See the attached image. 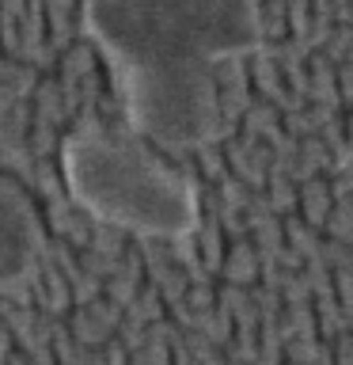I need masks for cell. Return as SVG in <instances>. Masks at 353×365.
<instances>
[{
    "label": "cell",
    "mask_w": 353,
    "mask_h": 365,
    "mask_svg": "<svg viewBox=\"0 0 353 365\" xmlns=\"http://www.w3.org/2000/svg\"><path fill=\"white\" fill-rule=\"evenodd\" d=\"M84 23L118 65L133 130L164 148L224 133L216 65L262 46L258 0H84Z\"/></svg>",
    "instance_id": "6da1fadb"
},
{
    "label": "cell",
    "mask_w": 353,
    "mask_h": 365,
    "mask_svg": "<svg viewBox=\"0 0 353 365\" xmlns=\"http://www.w3.org/2000/svg\"><path fill=\"white\" fill-rule=\"evenodd\" d=\"M61 171L68 194L102 221L152 236H182L198 225L194 182L133 133L80 125L61 145Z\"/></svg>",
    "instance_id": "7a4b0ae2"
},
{
    "label": "cell",
    "mask_w": 353,
    "mask_h": 365,
    "mask_svg": "<svg viewBox=\"0 0 353 365\" xmlns=\"http://www.w3.org/2000/svg\"><path fill=\"white\" fill-rule=\"evenodd\" d=\"M34 210L19 194V187L0 182V282L16 278L27 267L34 247Z\"/></svg>",
    "instance_id": "3957f363"
},
{
    "label": "cell",
    "mask_w": 353,
    "mask_h": 365,
    "mask_svg": "<svg viewBox=\"0 0 353 365\" xmlns=\"http://www.w3.org/2000/svg\"><path fill=\"white\" fill-rule=\"evenodd\" d=\"M330 210H334V202H330V190L323 179H312L304 187V217L312 228H323L330 225Z\"/></svg>",
    "instance_id": "277c9868"
},
{
    "label": "cell",
    "mask_w": 353,
    "mask_h": 365,
    "mask_svg": "<svg viewBox=\"0 0 353 365\" xmlns=\"http://www.w3.org/2000/svg\"><path fill=\"white\" fill-rule=\"evenodd\" d=\"M224 270H228V278H236V282H251L258 274V259H255V251H251L247 244H232V251H228V262H224Z\"/></svg>",
    "instance_id": "5b68a950"
},
{
    "label": "cell",
    "mask_w": 353,
    "mask_h": 365,
    "mask_svg": "<svg viewBox=\"0 0 353 365\" xmlns=\"http://www.w3.org/2000/svg\"><path fill=\"white\" fill-rule=\"evenodd\" d=\"M342 96L353 99V65H349V68H342Z\"/></svg>",
    "instance_id": "8992f818"
}]
</instances>
